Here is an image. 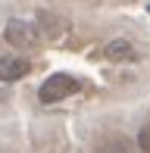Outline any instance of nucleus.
Listing matches in <instances>:
<instances>
[{"label":"nucleus","mask_w":150,"mask_h":153,"mask_svg":"<svg viewBox=\"0 0 150 153\" xmlns=\"http://www.w3.org/2000/svg\"><path fill=\"white\" fill-rule=\"evenodd\" d=\"M78 78H72V75H66V72H56V75H50V78L41 85V91H38V100L41 103H59V100H66V97H72V94H78Z\"/></svg>","instance_id":"nucleus-1"},{"label":"nucleus","mask_w":150,"mask_h":153,"mask_svg":"<svg viewBox=\"0 0 150 153\" xmlns=\"http://www.w3.org/2000/svg\"><path fill=\"white\" fill-rule=\"evenodd\" d=\"M6 41H10L13 47H31V44H38V31H35V25H28L25 19H10L6 22Z\"/></svg>","instance_id":"nucleus-2"},{"label":"nucleus","mask_w":150,"mask_h":153,"mask_svg":"<svg viewBox=\"0 0 150 153\" xmlns=\"http://www.w3.org/2000/svg\"><path fill=\"white\" fill-rule=\"evenodd\" d=\"M31 72L28 59L22 56H0V81H19Z\"/></svg>","instance_id":"nucleus-3"},{"label":"nucleus","mask_w":150,"mask_h":153,"mask_svg":"<svg viewBox=\"0 0 150 153\" xmlns=\"http://www.w3.org/2000/svg\"><path fill=\"white\" fill-rule=\"evenodd\" d=\"M131 53H134V44L128 38H116L110 44H103V56L106 59H128Z\"/></svg>","instance_id":"nucleus-4"},{"label":"nucleus","mask_w":150,"mask_h":153,"mask_svg":"<svg viewBox=\"0 0 150 153\" xmlns=\"http://www.w3.org/2000/svg\"><path fill=\"white\" fill-rule=\"evenodd\" d=\"M138 147H141V153H150V125H144L138 131Z\"/></svg>","instance_id":"nucleus-5"},{"label":"nucleus","mask_w":150,"mask_h":153,"mask_svg":"<svg viewBox=\"0 0 150 153\" xmlns=\"http://www.w3.org/2000/svg\"><path fill=\"white\" fill-rule=\"evenodd\" d=\"M147 13H150V6H147Z\"/></svg>","instance_id":"nucleus-6"}]
</instances>
